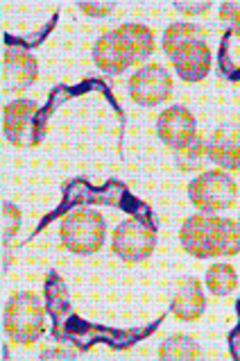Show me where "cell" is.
Segmentation results:
<instances>
[{"label": "cell", "mask_w": 240, "mask_h": 361, "mask_svg": "<svg viewBox=\"0 0 240 361\" xmlns=\"http://www.w3.org/2000/svg\"><path fill=\"white\" fill-rule=\"evenodd\" d=\"M44 302L32 291H18L5 307V332L14 343L32 345L44 334Z\"/></svg>", "instance_id": "cell-1"}, {"label": "cell", "mask_w": 240, "mask_h": 361, "mask_svg": "<svg viewBox=\"0 0 240 361\" xmlns=\"http://www.w3.org/2000/svg\"><path fill=\"white\" fill-rule=\"evenodd\" d=\"M107 225L96 209H72L61 221V245L75 255H93L104 243Z\"/></svg>", "instance_id": "cell-2"}, {"label": "cell", "mask_w": 240, "mask_h": 361, "mask_svg": "<svg viewBox=\"0 0 240 361\" xmlns=\"http://www.w3.org/2000/svg\"><path fill=\"white\" fill-rule=\"evenodd\" d=\"M236 182L225 171H204L189 184V198L202 214H215L234 207Z\"/></svg>", "instance_id": "cell-3"}, {"label": "cell", "mask_w": 240, "mask_h": 361, "mask_svg": "<svg viewBox=\"0 0 240 361\" xmlns=\"http://www.w3.org/2000/svg\"><path fill=\"white\" fill-rule=\"evenodd\" d=\"M5 139L16 148H34L44 137L41 107L34 100H14L3 109Z\"/></svg>", "instance_id": "cell-4"}, {"label": "cell", "mask_w": 240, "mask_h": 361, "mask_svg": "<svg viewBox=\"0 0 240 361\" xmlns=\"http://www.w3.org/2000/svg\"><path fill=\"white\" fill-rule=\"evenodd\" d=\"M154 247H156V232L150 228V223H145L141 219L122 221L116 228V232H113L111 250L125 264L148 262Z\"/></svg>", "instance_id": "cell-5"}, {"label": "cell", "mask_w": 240, "mask_h": 361, "mask_svg": "<svg viewBox=\"0 0 240 361\" xmlns=\"http://www.w3.org/2000/svg\"><path fill=\"white\" fill-rule=\"evenodd\" d=\"M127 89L137 105L156 107L172 96V78L161 64H148L130 78Z\"/></svg>", "instance_id": "cell-6"}, {"label": "cell", "mask_w": 240, "mask_h": 361, "mask_svg": "<svg viewBox=\"0 0 240 361\" xmlns=\"http://www.w3.org/2000/svg\"><path fill=\"white\" fill-rule=\"evenodd\" d=\"M213 236H215V216L213 214H195L186 219L179 230L182 247L197 259H208L215 257L213 250Z\"/></svg>", "instance_id": "cell-7"}, {"label": "cell", "mask_w": 240, "mask_h": 361, "mask_svg": "<svg viewBox=\"0 0 240 361\" xmlns=\"http://www.w3.org/2000/svg\"><path fill=\"white\" fill-rule=\"evenodd\" d=\"M39 78L37 59L25 50H7L3 55V91L5 94H20L30 89Z\"/></svg>", "instance_id": "cell-8"}, {"label": "cell", "mask_w": 240, "mask_h": 361, "mask_svg": "<svg viewBox=\"0 0 240 361\" xmlns=\"http://www.w3.org/2000/svg\"><path fill=\"white\" fill-rule=\"evenodd\" d=\"M156 134L165 146L179 148L182 143L191 141L197 134V121L191 114V109L175 105L161 111L159 121H156Z\"/></svg>", "instance_id": "cell-9"}, {"label": "cell", "mask_w": 240, "mask_h": 361, "mask_svg": "<svg viewBox=\"0 0 240 361\" xmlns=\"http://www.w3.org/2000/svg\"><path fill=\"white\" fill-rule=\"evenodd\" d=\"M175 71L184 82H202L211 71V48L204 44V39L191 41L170 55Z\"/></svg>", "instance_id": "cell-10"}, {"label": "cell", "mask_w": 240, "mask_h": 361, "mask_svg": "<svg viewBox=\"0 0 240 361\" xmlns=\"http://www.w3.org/2000/svg\"><path fill=\"white\" fill-rule=\"evenodd\" d=\"M204 309H206V298L200 280H195V277H182V280H177L172 305H170V312L177 321L182 323L200 321Z\"/></svg>", "instance_id": "cell-11"}, {"label": "cell", "mask_w": 240, "mask_h": 361, "mask_svg": "<svg viewBox=\"0 0 240 361\" xmlns=\"http://www.w3.org/2000/svg\"><path fill=\"white\" fill-rule=\"evenodd\" d=\"M208 159L222 171H240V128L225 126L217 128L206 141Z\"/></svg>", "instance_id": "cell-12"}, {"label": "cell", "mask_w": 240, "mask_h": 361, "mask_svg": "<svg viewBox=\"0 0 240 361\" xmlns=\"http://www.w3.org/2000/svg\"><path fill=\"white\" fill-rule=\"evenodd\" d=\"M93 61H96V66L102 73L109 75H118L132 66V57L125 50L116 30L102 32V37L96 41V46H93Z\"/></svg>", "instance_id": "cell-13"}, {"label": "cell", "mask_w": 240, "mask_h": 361, "mask_svg": "<svg viewBox=\"0 0 240 361\" xmlns=\"http://www.w3.org/2000/svg\"><path fill=\"white\" fill-rule=\"evenodd\" d=\"M116 32L122 41L125 50H127V55L132 57V64H137V61L150 57L154 53V35L148 25L125 23L116 30Z\"/></svg>", "instance_id": "cell-14"}, {"label": "cell", "mask_w": 240, "mask_h": 361, "mask_svg": "<svg viewBox=\"0 0 240 361\" xmlns=\"http://www.w3.org/2000/svg\"><path fill=\"white\" fill-rule=\"evenodd\" d=\"M206 157H208V146H206L202 134H195L191 141H186L179 148H175L177 169L184 171V173L200 171Z\"/></svg>", "instance_id": "cell-15"}, {"label": "cell", "mask_w": 240, "mask_h": 361, "mask_svg": "<svg viewBox=\"0 0 240 361\" xmlns=\"http://www.w3.org/2000/svg\"><path fill=\"white\" fill-rule=\"evenodd\" d=\"M215 257H234L240 252V225L232 219L215 216V236H213Z\"/></svg>", "instance_id": "cell-16"}, {"label": "cell", "mask_w": 240, "mask_h": 361, "mask_svg": "<svg viewBox=\"0 0 240 361\" xmlns=\"http://www.w3.org/2000/svg\"><path fill=\"white\" fill-rule=\"evenodd\" d=\"M200 355L202 350L197 345V341L186 334H172L159 345V359H168V361H189V359H197Z\"/></svg>", "instance_id": "cell-17"}, {"label": "cell", "mask_w": 240, "mask_h": 361, "mask_svg": "<svg viewBox=\"0 0 240 361\" xmlns=\"http://www.w3.org/2000/svg\"><path fill=\"white\" fill-rule=\"evenodd\" d=\"M238 286L236 268L229 264H213L206 271V288L213 295H229L234 293Z\"/></svg>", "instance_id": "cell-18"}, {"label": "cell", "mask_w": 240, "mask_h": 361, "mask_svg": "<svg viewBox=\"0 0 240 361\" xmlns=\"http://www.w3.org/2000/svg\"><path fill=\"white\" fill-rule=\"evenodd\" d=\"M204 32L200 25L195 23H172L163 35V50L168 55H172L175 50H179L182 46L191 44V41L202 39Z\"/></svg>", "instance_id": "cell-19"}, {"label": "cell", "mask_w": 240, "mask_h": 361, "mask_svg": "<svg viewBox=\"0 0 240 361\" xmlns=\"http://www.w3.org/2000/svg\"><path fill=\"white\" fill-rule=\"evenodd\" d=\"M0 214H3V241L14 239V234L20 228V219H23V214H20V209L14 202H3Z\"/></svg>", "instance_id": "cell-20"}, {"label": "cell", "mask_w": 240, "mask_h": 361, "mask_svg": "<svg viewBox=\"0 0 240 361\" xmlns=\"http://www.w3.org/2000/svg\"><path fill=\"white\" fill-rule=\"evenodd\" d=\"M220 16L234 25L236 35H240V3H225L220 7Z\"/></svg>", "instance_id": "cell-21"}, {"label": "cell", "mask_w": 240, "mask_h": 361, "mask_svg": "<svg viewBox=\"0 0 240 361\" xmlns=\"http://www.w3.org/2000/svg\"><path fill=\"white\" fill-rule=\"evenodd\" d=\"M80 9L89 16H107L109 12H113V3H102V5H91V3H80Z\"/></svg>", "instance_id": "cell-22"}, {"label": "cell", "mask_w": 240, "mask_h": 361, "mask_svg": "<svg viewBox=\"0 0 240 361\" xmlns=\"http://www.w3.org/2000/svg\"><path fill=\"white\" fill-rule=\"evenodd\" d=\"M175 7L179 9L182 14H191V16H193V14H204V12H208V7H211V3H200V5H189V3L184 5V3H177Z\"/></svg>", "instance_id": "cell-23"}, {"label": "cell", "mask_w": 240, "mask_h": 361, "mask_svg": "<svg viewBox=\"0 0 240 361\" xmlns=\"http://www.w3.org/2000/svg\"><path fill=\"white\" fill-rule=\"evenodd\" d=\"M238 225H240V216H238Z\"/></svg>", "instance_id": "cell-24"}]
</instances>
